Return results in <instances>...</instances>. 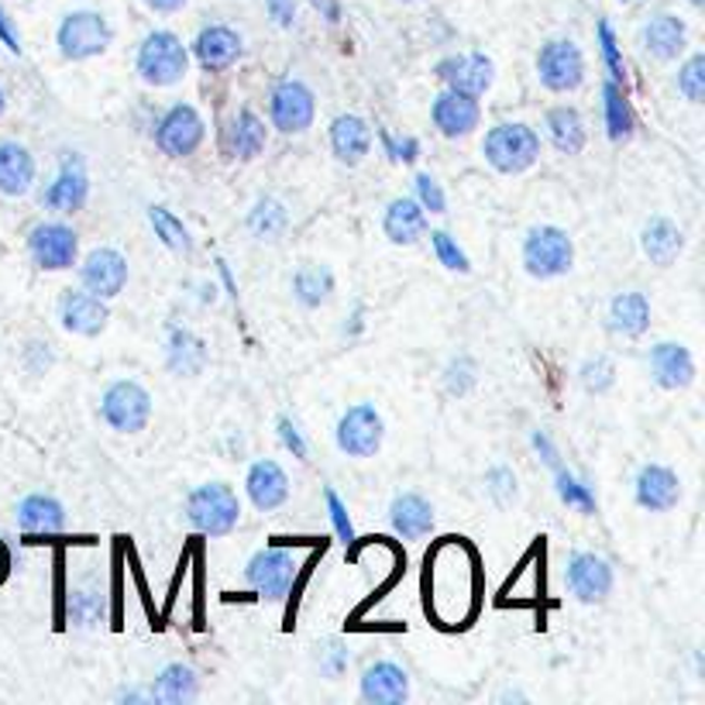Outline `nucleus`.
Returning <instances> with one entry per match:
<instances>
[{
	"label": "nucleus",
	"instance_id": "12",
	"mask_svg": "<svg viewBox=\"0 0 705 705\" xmlns=\"http://www.w3.org/2000/svg\"><path fill=\"white\" fill-rule=\"evenodd\" d=\"M317 117V97L304 79L286 76L279 79L269 93V125L279 134H304L313 128Z\"/></svg>",
	"mask_w": 705,
	"mask_h": 705
},
{
	"label": "nucleus",
	"instance_id": "18",
	"mask_svg": "<svg viewBox=\"0 0 705 705\" xmlns=\"http://www.w3.org/2000/svg\"><path fill=\"white\" fill-rule=\"evenodd\" d=\"M482 97H472V93H458V90H440L434 100H431V125L437 128L440 138L448 141H461L475 134V128L482 125Z\"/></svg>",
	"mask_w": 705,
	"mask_h": 705
},
{
	"label": "nucleus",
	"instance_id": "15",
	"mask_svg": "<svg viewBox=\"0 0 705 705\" xmlns=\"http://www.w3.org/2000/svg\"><path fill=\"white\" fill-rule=\"evenodd\" d=\"M76 272H79V286L100 299H117L128 290V279H131L128 255L114 245H100L87 252L84 261H76Z\"/></svg>",
	"mask_w": 705,
	"mask_h": 705
},
{
	"label": "nucleus",
	"instance_id": "13",
	"mask_svg": "<svg viewBox=\"0 0 705 705\" xmlns=\"http://www.w3.org/2000/svg\"><path fill=\"white\" fill-rule=\"evenodd\" d=\"M299 575V561L290 548H261L248 557L245 564V581L269 602H282Z\"/></svg>",
	"mask_w": 705,
	"mask_h": 705
},
{
	"label": "nucleus",
	"instance_id": "33",
	"mask_svg": "<svg viewBox=\"0 0 705 705\" xmlns=\"http://www.w3.org/2000/svg\"><path fill=\"white\" fill-rule=\"evenodd\" d=\"M651 317H654V307H651L648 293H640V290H623L610 299V331L627 341H637L648 334Z\"/></svg>",
	"mask_w": 705,
	"mask_h": 705
},
{
	"label": "nucleus",
	"instance_id": "4",
	"mask_svg": "<svg viewBox=\"0 0 705 705\" xmlns=\"http://www.w3.org/2000/svg\"><path fill=\"white\" fill-rule=\"evenodd\" d=\"M187 523L204 537H228L241 523V499L228 482H204L183 502Z\"/></svg>",
	"mask_w": 705,
	"mask_h": 705
},
{
	"label": "nucleus",
	"instance_id": "10",
	"mask_svg": "<svg viewBox=\"0 0 705 705\" xmlns=\"http://www.w3.org/2000/svg\"><path fill=\"white\" fill-rule=\"evenodd\" d=\"M28 255L42 272H69L79 261V234L63 217L38 220L28 231Z\"/></svg>",
	"mask_w": 705,
	"mask_h": 705
},
{
	"label": "nucleus",
	"instance_id": "41",
	"mask_svg": "<svg viewBox=\"0 0 705 705\" xmlns=\"http://www.w3.org/2000/svg\"><path fill=\"white\" fill-rule=\"evenodd\" d=\"M595 42H599V55H602V66H606V79L613 84L627 87V63H623V52H619V38L613 31V25L602 17L595 25Z\"/></svg>",
	"mask_w": 705,
	"mask_h": 705
},
{
	"label": "nucleus",
	"instance_id": "6",
	"mask_svg": "<svg viewBox=\"0 0 705 705\" xmlns=\"http://www.w3.org/2000/svg\"><path fill=\"white\" fill-rule=\"evenodd\" d=\"M55 46L66 63H90L114 46V28L100 11H69L55 28Z\"/></svg>",
	"mask_w": 705,
	"mask_h": 705
},
{
	"label": "nucleus",
	"instance_id": "19",
	"mask_svg": "<svg viewBox=\"0 0 705 705\" xmlns=\"http://www.w3.org/2000/svg\"><path fill=\"white\" fill-rule=\"evenodd\" d=\"M648 372L664 393H684L695 382V355L681 341H657L648 351Z\"/></svg>",
	"mask_w": 705,
	"mask_h": 705
},
{
	"label": "nucleus",
	"instance_id": "2",
	"mask_svg": "<svg viewBox=\"0 0 705 705\" xmlns=\"http://www.w3.org/2000/svg\"><path fill=\"white\" fill-rule=\"evenodd\" d=\"M482 158L499 176H523L540 158V131L523 120H499L482 138Z\"/></svg>",
	"mask_w": 705,
	"mask_h": 705
},
{
	"label": "nucleus",
	"instance_id": "28",
	"mask_svg": "<svg viewBox=\"0 0 705 705\" xmlns=\"http://www.w3.org/2000/svg\"><path fill=\"white\" fill-rule=\"evenodd\" d=\"M207 361H210V348H207V341L200 337L196 331L179 328V324H172V328L166 331V369H169L176 379H196V375H204Z\"/></svg>",
	"mask_w": 705,
	"mask_h": 705
},
{
	"label": "nucleus",
	"instance_id": "3",
	"mask_svg": "<svg viewBox=\"0 0 705 705\" xmlns=\"http://www.w3.org/2000/svg\"><path fill=\"white\" fill-rule=\"evenodd\" d=\"M520 261L530 279H540V282L561 279L575 269V241L557 225H534L523 234Z\"/></svg>",
	"mask_w": 705,
	"mask_h": 705
},
{
	"label": "nucleus",
	"instance_id": "31",
	"mask_svg": "<svg viewBox=\"0 0 705 705\" xmlns=\"http://www.w3.org/2000/svg\"><path fill=\"white\" fill-rule=\"evenodd\" d=\"M389 523H393V534L402 540H423L434 534V507L427 496L420 492H399L389 502Z\"/></svg>",
	"mask_w": 705,
	"mask_h": 705
},
{
	"label": "nucleus",
	"instance_id": "37",
	"mask_svg": "<svg viewBox=\"0 0 705 705\" xmlns=\"http://www.w3.org/2000/svg\"><path fill=\"white\" fill-rule=\"evenodd\" d=\"M602 125H606V138L613 145L630 141L637 131V114L627 97V87L613 84V79H602Z\"/></svg>",
	"mask_w": 705,
	"mask_h": 705
},
{
	"label": "nucleus",
	"instance_id": "22",
	"mask_svg": "<svg viewBox=\"0 0 705 705\" xmlns=\"http://www.w3.org/2000/svg\"><path fill=\"white\" fill-rule=\"evenodd\" d=\"M640 49L657 63H678L689 52V25L671 11H657L648 25L640 28Z\"/></svg>",
	"mask_w": 705,
	"mask_h": 705
},
{
	"label": "nucleus",
	"instance_id": "17",
	"mask_svg": "<svg viewBox=\"0 0 705 705\" xmlns=\"http://www.w3.org/2000/svg\"><path fill=\"white\" fill-rule=\"evenodd\" d=\"M59 324L73 337H100L111 324V299H100L90 290H63L59 296Z\"/></svg>",
	"mask_w": 705,
	"mask_h": 705
},
{
	"label": "nucleus",
	"instance_id": "16",
	"mask_svg": "<svg viewBox=\"0 0 705 705\" xmlns=\"http://www.w3.org/2000/svg\"><path fill=\"white\" fill-rule=\"evenodd\" d=\"M434 76L440 87L458 90V93H472V97H486L496 84V63L486 52H451L445 59H437Z\"/></svg>",
	"mask_w": 705,
	"mask_h": 705
},
{
	"label": "nucleus",
	"instance_id": "43",
	"mask_svg": "<svg viewBox=\"0 0 705 705\" xmlns=\"http://www.w3.org/2000/svg\"><path fill=\"white\" fill-rule=\"evenodd\" d=\"M475 386H478V361L472 355H465V351L454 355L448 366H445V389H448V396L465 399Z\"/></svg>",
	"mask_w": 705,
	"mask_h": 705
},
{
	"label": "nucleus",
	"instance_id": "48",
	"mask_svg": "<svg viewBox=\"0 0 705 705\" xmlns=\"http://www.w3.org/2000/svg\"><path fill=\"white\" fill-rule=\"evenodd\" d=\"M413 200L427 214H448V193L431 172H416L413 176Z\"/></svg>",
	"mask_w": 705,
	"mask_h": 705
},
{
	"label": "nucleus",
	"instance_id": "25",
	"mask_svg": "<svg viewBox=\"0 0 705 705\" xmlns=\"http://www.w3.org/2000/svg\"><path fill=\"white\" fill-rule=\"evenodd\" d=\"M358 695L369 705H402L410 698V675L396 661H375L361 671Z\"/></svg>",
	"mask_w": 705,
	"mask_h": 705
},
{
	"label": "nucleus",
	"instance_id": "8",
	"mask_svg": "<svg viewBox=\"0 0 705 705\" xmlns=\"http://www.w3.org/2000/svg\"><path fill=\"white\" fill-rule=\"evenodd\" d=\"M204 138H207L204 114H200L193 104H183V100L158 114L155 128H152L155 149L163 152L166 158H190V155H196L200 145H204Z\"/></svg>",
	"mask_w": 705,
	"mask_h": 705
},
{
	"label": "nucleus",
	"instance_id": "39",
	"mask_svg": "<svg viewBox=\"0 0 705 705\" xmlns=\"http://www.w3.org/2000/svg\"><path fill=\"white\" fill-rule=\"evenodd\" d=\"M290 228V210L275 196H258L248 210V231L258 241H279Z\"/></svg>",
	"mask_w": 705,
	"mask_h": 705
},
{
	"label": "nucleus",
	"instance_id": "35",
	"mask_svg": "<svg viewBox=\"0 0 705 705\" xmlns=\"http://www.w3.org/2000/svg\"><path fill=\"white\" fill-rule=\"evenodd\" d=\"M200 695V675L183 661H172L149 684V698L158 705H190Z\"/></svg>",
	"mask_w": 705,
	"mask_h": 705
},
{
	"label": "nucleus",
	"instance_id": "56",
	"mask_svg": "<svg viewBox=\"0 0 705 705\" xmlns=\"http://www.w3.org/2000/svg\"><path fill=\"white\" fill-rule=\"evenodd\" d=\"M616 4H623V8H637L640 0H616Z\"/></svg>",
	"mask_w": 705,
	"mask_h": 705
},
{
	"label": "nucleus",
	"instance_id": "34",
	"mask_svg": "<svg viewBox=\"0 0 705 705\" xmlns=\"http://www.w3.org/2000/svg\"><path fill=\"white\" fill-rule=\"evenodd\" d=\"M38 163L22 141H0V193L25 196L35 187Z\"/></svg>",
	"mask_w": 705,
	"mask_h": 705
},
{
	"label": "nucleus",
	"instance_id": "26",
	"mask_svg": "<svg viewBox=\"0 0 705 705\" xmlns=\"http://www.w3.org/2000/svg\"><path fill=\"white\" fill-rule=\"evenodd\" d=\"M543 138L551 141L557 155H578L589 145V125L586 114L575 104H554L543 111Z\"/></svg>",
	"mask_w": 705,
	"mask_h": 705
},
{
	"label": "nucleus",
	"instance_id": "27",
	"mask_svg": "<svg viewBox=\"0 0 705 705\" xmlns=\"http://www.w3.org/2000/svg\"><path fill=\"white\" fill-rule=\"evenodd\" d=\"M640 252L651 266L668 269L684 252V231L668 214H654V217L643 220V228H640Z\"/></svg>",
	"mask_w": 705,
	"mask_h": 705
},
{
	"label": "nucleus",
	"instance_id": "38",
	"mask_svg": "<svg viewBox=\"0 0 705 705\" xmlns=\"http://www.w3.org/2000/svg\"><path fill=\"white\" fill-rule=\"evenodd\" d=\"M149 225H152L155 238L163 241V248H169V252L179 255V258H190V255H193L196 245H193L190 228L183 225V217L172 214L166 204H152V207H149Z\"/></svg>",
	"mask_w": 705,
	"mask_h": 705
},
{
	"label": "nucleus",
	"instance_id": "55",
	"mask_svg": "<svg viewBox=\"0 0 705 705\" xmlns=\"http://www.w3.org/2000/svg\"><path fill=\"white\" fill-rule=\"evenodd\" d=\"M117 698H120V702H152L149 692H134V689H131V692H128V689H120Z\"/></svg>",
	"mask_w": 705,
	"mask_h": 705
},
{
	"label": "nucleus",
	"instance_id": "11",
	"mask_svg": "<svg viewBox=\"0 0 705 705\" xmlns=\"http://www.w3.org/2000/svg\"><path fill=\"white\" fill-rule=\"evenodd\" d=\"M42 207L59 214V217H73L87 207L90 200V169H87V158L79 152H63L59 158V169L52 176V183H46L42 190Z\"/></svg>",
	"mask_w": 705,
	"mask_h": 705
},
{
	"label": "nucleus",
	"instance_id": "53",
	"mask_svg": "<svg viewBox=\"0 0 705 705\" xmlns=\"http://www.w3.org/2000/svg\"><path fill=\"white\" fill-rule=\"evenodd\" d=\"M0 42H4L11 52H22V38H17V31H14V25L8 22L4 11H0Z\"/></svg>",
	"mask_w": 705,
	"mask_h": 705
},
{
	"label": "nucleus",
	"instance_id": "30",
	"mask_svg": "<svg viewBox=\"0 0 705 705\" xmlns=\"http://www.w3.org/2000/svg\"><path fill=\"white\" fill-rule=\"evenodd\" d=\"M17 530L28 537H52L66 530V507L49 492H31L14 510Z\"/></svg>",
	"mask_w": 705,
	"mask_h": 705
},
{
	"label": "nucleus",
	"instance_id": "7",
	"mask_svg": "<svg viewBox=\"0 0 705 705\" xmlns=\"http://www.w3.org/2000/svg\"><path fill=\"white\" fill-rule=\"evenodd\" d=\"M534 69H537L540 87L557 97L575 93L589 76L586 52H581L575 38H548L534 59Z\"/></svg>",
	"mask_w": 705,
	"mask_h": 705
},
{
	"label": "nucleus",
	"instance_id": "58",
	"mask_svg": "<svg viewBox=\"0 0 705 705\" xmlns=\"http://www.w3.org/2000/svg\"><path fill=\"white\" fill-rule=\"evenodd\" d=\"M689 4H692V8H705V0H689Z\"/></svg>",
	"mask_w": 705,
	"mask_h": 705
},
{
	"label": "nucleus",
	"instance_id": "21",
	"mask_svg": "<svg viewBox=\"0 0 705 705\" xmlns=\"http://www.w3.org/2000/svg\"><path fill=\"white\" fill-rule=\"evenodd\" d=\"M241 55H245V42H241V35L231 25L200 28L190 46V59H196V66L204 73H225Z\"/></svg>",
	"mask_w": 705,
	"mask_h": 705
},
{
	"label": "nucleus",
	"instance_id": "32",
	"mask_svg": "<svg viewBox=\"0 0 705 705\" xmlns=\"http://www.w3.org/2000/svg\"><path fill=\"white\" fill-rule=\"evenodd\" d=\"M290 293L304 310H320L334 299L337 275L331 266H324V261H304L290 279Z\"/></svg>",
	"mask_w": 705,
	"mask_h": 705
},
{
	"label": "nucleus",
	"instance_id": "59",
	"mask_svg": "<svg viewBox=\"0 0 705 705\" xmlns=\"http://www.w3.org/2000/svg\"><path fill=\"white\" fill-rule=\"evenodd\" d=\"M407 4H416V0H407Z\"/></svg>",
	"mask_w": 705,
	"mask_h": 705
},
{
	"label": "nucleus",
	"instance_id": "36",
	"mask_svg": "<svg viewBox=\"0 0 705 705\" xmlns=\"http://www.w3.org/2000/svg\"><path fill=\"white\" fill-rule=\"evenodd\" d=\"M228 152L234 158H241V163H252V158H258L261 152H266L269 145V128H266V120H261L252 107H241L231 120H228Z\"/></svg>",
	"mask_w": 705,
	"mask_h": 705
},
{
	"label": "nucleus",
	"instance_id": "42",
	"mask_svg": "<svg viewBox=\"0 0 705 705\" xmlns=\"http://www.w3.org/2000/svg\"><path fill=\"white\" fill-rule=\"evenodd\" d=\"M578 382H581V389H586L589 396H602V393H610L616 386V366H613V358L610 355H592L581 361V369H578Z\"/></svg>",
	"mask_w": 705,
	"mask_h": 705
},
{
	"label": "nucleus",
	"instance_id": "57",
	"mask_svg": "<svg viewBox=\"0 0 705 705\" xmlns=\"http://www.w3.org/2000/svg\"><path fill=\"white\" fill-rule=\"evenodd\" d=\"M4 107H8V97H4V90H0V114H4Z\"/></svg>",
	"mask_w": 705,
	"mask_h": 705
},
{
	"label": "nucleus",
	"instance_id": "24",
	"mask_svg": "<svg viewBox=\"0 0 705 705\" xmlns=\"http://www.w3.org/2000/svg\"><path fill=\"white\" fill-rule=\"evenodd\" d=\"M328 145L341 166H361L375 145V131L361 114H337L328 128Z\"/></svg>",
	"mask_w": 705,
	"mask_h": 705
},
{
	"label": "nucleus",
	"instance_id": "40",
	"mask_svg": "<svg viewBox=\"0 0 705 705\" xmlns=\"http://www.w3.org/2000/svg\"><path fill=\"white\" fill-rule=\"evenodd\" d=\"M554 489H557V499L564 502V507L581 513V516H592L599 510V499H595L592 482L578 478L575 472H568L564 465L554 469Z\"/></svg>",
	"mask_w": 705,
	"mask_h": 705
},
{
	"label": "nucleus",
	"instance_id": "44",
	"mask_svg": "<svg viewBox=\"0 0 705 705\" xmlns=\"http://www.w3.org/2000/svg\"><path fill=\"white\" fill-rule=\"evenodd\" d=\"M675 90H678L684 100H689V104H695V107L705 100V55H702V52H692V55L678 66Z\"/></svg>",
	"mask_w": 705,
	"mask_h": 705
},
{
	"label": "nucleus",
	"instance_id": "23",
	"mask_svg": "<svg viewBox=\"0 0 705 705\" xmlns=\"http://www.w3.org/2000/svg\"><path fill=\"white\" fill-rule=\"evenodd\" d=\"M245 496L258 513H275L290 499V475L272 458H258L245 472Z\"/></svg>",
	"mask_w": 705,
	"mask_h": 705
},
{
	"label": "nucleus",
	"instance_id": "51",
	"mask_svg": "<svg viewBox=\"0 0 705 705\" xmlns=\"http://www.w3.org/2000/svg\"><path fill=\"white\" fill-rule=\"evenodd\" d=\"M266 11L279 28H293L296 25V11L299 0H266Z\"/></svg>",
	"mask_w": 705,
	"mask_h": 705
},
{
	"label": "nucleus",
	"instance_id": "49",
	"mask_svg": "<svg viewBox=\"0 0 705 705\" xmlns=\"http://www.w3.org/2000/svg\"><path fill=\"white\" fill-rule=\"evenodd\" d=\"M324 507H328V520L337 534L341 543H351L355 540V523H351V513L345 507V499H341L331 486H324Z\"/></svg>",
	"mask_w": 705,
	"mask_h": 705
},
{
	"label": "nucleus",
	"instance_id": "52",
	"mask_svg": "<svg viewBox=\"0 0 705 705\" xmlns=\"http://www.w3.org/2000/svg\"><path fill=\"white\" fill-rule=\"evenodd\" d=\"M534 448H537V454L548 461L551 469H557L561 465V458H557V448H554V440L548 437V431H534Z\"/></svg>",
	"mask_w": 705,
	"mask_h": 705
},
{
	"label": "nucleus",
	"instance_id": "1",
	"mask_svg": "<svg viewBox=\"0 0 705 705\" xmlns=\"http://www.w3.org/2000/svg\"><path fill=\"white\" fill-rule=\"evenodd\" d=\"M190 46H183V38L169 28H155L141 38L138 55H134V73L145 87L166 90L183 84L190 73Z\"/></svg>",
	"mask_w": 705,
	"mask_h": 705
},
{
	"label": "nucleus",
	"instance_id": "5",
	"mask_svg": "<svg viewBox=\"0 0 705 705\" xmlns=\"http://www.w3.org/2000/svg\"><path fill=\"white\" fill-rule=\"evenodd\" d=\"M97 413L114 434H141L152 423L155 399L138 379H114L100 393Z\"/></svg>",
	"mask_w": 705,
	"mask_h": 705
},
{
	"label": "nucleus",
	"instance_id": "54",
	"mask_svg": "<svg viewBox=\"0 0 705 705\" xmlns=\"http://www.w3.org/2000/svg\"><path fill=\"white\" fill-rule=\"evenodd\" d=\"M187 0H145V8L155 11V14H176V11H183Z\"/></svg>",
	"mask_w": 705,
	"mask_h": 705
},
{
	"label": "nucleus",
	"instance_id": "46",
	"mask_svg": "<svg viewBox=\"0 0 705 705\" xmlns=\"http://www.w3.org/2000/svg\"><path fill=\"white\" fill-rule=\"evenodd\" d=\"M427 238H431V248H434L437 261L448 272H461V275L472 272V258L465 255V248L458 245V238H451L448 231H427Z\"/></svg>",
	"mask_w": 705,
	"mask_h": 705
},
{
	"label": "nucleus",
	"instance_id": "29",
	"mask_svg": "<svg viewBox=\"0 0 705 705\" xmlns=\"http://www.w3.org/2000/svg\"><path fill=\"white\" fill-rule=\"evenodd\" d=\"M431 231V214L423 210L413 196H393L382 210V234L393 245H416Z\"/></svg>",
	"mask_w": 705,
	"mask_h": 705
},
{
	"label": "nucleus",
	"instance_id": "45",
	"mask_svg": "<svg viewBox=\"0 0 705 705\" xmlns=\"http://www.w3.org/2000/svg\"><path fill=\"white\" fill-rule=\"evenodd\" d=\"M379 138V145H382V155L389 158L393 166H416L420 163V155H423V145H420V138L413 134H396V131H375Z\"/></svg>",
	"mask_w": 705,
	"mask_h": 705
},
{
	"label": "nucleus",
	"instance_id": "9",
	"mask_svg": "<svg viewBox=\"0 0 705 705\" xmlns=\"http://www.w3.org/2000/svg\"><path fill=\"white\" fill-rule=\"evenodd\" d=\"M386 440V420L375 410V402H355L337 416L334 445L348 458H375Z\"/></svg>",
	"mask_w": 705,
	"mask_h": 705
},
{
	"label": "nucleus",
	"instance_id": "14",
	"mask_svg": "<svg viewBox=\"0 0 705 705\" xmlns=\"http://www.w3.org/2000/svg\"><path fill=\"white\" fill-rule=\"evenodd\" d=\"M613 586H616V572L602 554L572 551L568 561H564V589H568L578 602H586V606L606 602Z\"/></svg>",
	"mask_w": 705,
	"mask_h": 705
},
{
	"label": "nucleus",
	"instance_id": "20",
	"mask_svg": "<svg viewBox=\"0 0 705 705\" xmlns=\"http://www.w3.org/2000/svg\"><path fill=\"white\" fill-rule=\"evenodd\" d=\"M633 502L648 513H671L681 502V478L675 469L648 461L633 478Z\"/></svg>",
	"mask_w": 705,
	"mask_h": 705
},
{
	"label": "nucleus",
	"instance_id": "50",
	"mask_svg": "<svg viewBox=\"0 0 705 705\" xmlns=\"http://www.w3.org/2000/svg\"><path fill=\"white\" fill-rule=\"evenodd\" d=\"M275 431H279L282 448L293 451V458H299V461H307V458H310V445H307V437H304V431H299L290 416H279V420H275Z\"/></svg>",
	"mask_w": 705,
	"mask_h": 705
},
{
	"label": "nucleus",
	"instance_id": "47",
	"mask_svg": "<svg viewBox=\"0 0 705 705\" xmlns=\"http://www.w3.org/2000/svg\"><path fill=\"white\" fill-rule=\"evenodd\" d=\"M486 492L489 499L496 502L499 510H510L513 502L520 499V482H516V472L510 465H492L486 472Z\"/></svg>",
	"mask_w": 705,
	"mask_h": 705
}]
</instances>
